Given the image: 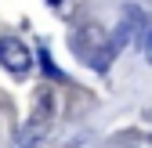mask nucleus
I'll return each mask as SVG.
<instances>
[{"instance_id": "nucleus-1", "label": "nucleus", "mask_w": 152, "mask_h": 148, "mask_svg": "<svg viewBox=\"0 0 152 148\" xmlns=\"http://www.w3.org/2000/svg\"><path fill=\"white\" fill-rule=\"evenodd\" d=\"M72 47H76V54H80L87 65H94V69H109V65H112V54H116L120 44H112L98 25H83V29L72 33Z\"/></svg>"}, {"instance_id": "nucleus-2", "label": "nucleus", "mask_w": 152, "mask_h": 148, "mask_svg": "<svg viewBox=\"0 0 152 148\" xmlns=\"http://www.w3.org/2000/svg\"><path fill=\"white\" fill-rule=\"evenodd\" d=\"M0 65H4L11 76H26L33 69V54H29V47L18 40V36H4V40H0Z\"/></svg>"}, {"instance_id": "nucleus-3", "label": "nucleus", "mask_w": 152, "mask_h": 148, "mask_svg": "<svg viewBox=\"0 0 152 148\" xmlns=\"http://www.w3.org/2000/svg\"><path fill=\"white\" fill-rule=\"evenodd\" d=\"M44 126H47V123H40V119H29V123L22 126V130H18V137H15V148H40Z\"/></svg>"}, {"instance_id": "nucleus-4", "label": "nucleus", "mask_w": 152, "mask_h": 148, "mask_svg": "<svg viewBox=\"0 0 152 148\" xmlns=\"http://www.w3.org/2000/svg\"><path fill=\"white\" fill-rule=\"evenodd\" d=\"M33 119H40V123H47V119H51V90H47V87H40V90H36Z\"/></svg>"}, {"instance_id": "nucleus-5", "label": "nucleus", "mask_w": 152, "mask_h": 148, "mask_svg": "<svg viewBox=\"0 0 152 148\" xmlns=\"http://www.w3.org/2000/svg\"><path fill=\"white\" fill-rule=\"evenodd\" d=\"M145 58H148V65H152V25L145 29Z\"/></svg>"}, {"instance_id": "nucleus-6", "label": "nucleus", "mask_w": 152, "mask_h": 148, "mask_svg": "<svg viewBox=\"0 0 152 148\" xmlns=\"http://www.w3.org/2000/svg\"><path fill=\"white\" fill-rule=\"evenodd\" d=\"M47 4H51V7H58V4H62V0H47Z\"/></svg>"}]
</instances>
